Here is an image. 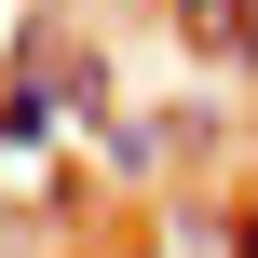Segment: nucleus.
<instances>
[{
	"mask_svg": "<svg viewBox=\"0 0 258 258\" xmlns=\"http://www.w3.org/2000/svg\"><path fill=\"white\" fill-rule=\"evenodd\" d=\"M218 231H231V204H204V190L163 204V258H218Z\"/></svg>",
	"mask_w": 258,
	"mask_h": 258,
	"instance_id": "1",
	"label": "nucleus"
},
{
	"mask_svg": "<svg viewBox=\"0 0 258 258\" xmlns=\"http://www.w3.org/2000/svg\"><path fill=\"white\" fill-rule=\"evenodd\" d=\"M218 258H258V190L231 204V231H218Z\"/></svg>",
	"mask_w": 258,
	"mask_h": 258,
	"instance_id": "2",
	"label": "nucleus"
},
{
	"mask_svg": "<svg viewBox=\"0 0 258 258\" xmlns=\"http://www.w3.org/2000/svg\"><path fill=\"white\" fill-rule=\"evenodd\" d=\"M150 258H163V245H150Z\"/></svg>",
	"mask_w": 258,
	"mask_h": 258,
	"instance_id": "3",
	"label": "nucleus"
}]
</instances>
